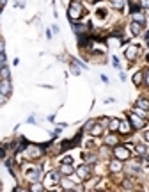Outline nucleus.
<instances>
[{
  "label": "nucleus",
  "instance_id": "nucleus-7",
  "mask_svg": "<svg viewBox=\"0 0 149 192\" xmlns=\"http://www.w3.org/2000/svg\"><path fill=\"white\" fill-rule=\"evenodd\" d=\"M60 173H62V174H71V173H73V167H71V164H62V167H60Z\"/></svg>",
  "mask_w": 149,
  "mask_h": 192
},
{
  "label": "nucleus",
  "instance_id": "nucleus-21",
  "mask_svg": "<svg viewBox=\"0 0 149 192\" xmlns=\"http://www.w3.org/2000/svg\"><path fill=\"white\" fill-rule=\"evenodd\" d=\"M0 158H6V148H0Z\"/></svg>",
  "mask_w": 149,
  "mask_h": 192
},
{
  "label": "nucleus",
  "instance_id": "nucleus-25",
  "mask_svg": "<svg viewBox=\"0 0 149 192\" xmlns=\"http://www.w3.org/2000/svg\"><path fill=\"white\" fill-rule=\"evenodd\" d=\"M142 6L144 7H149V0H142Z\"/></svg>",
  "mask_w": 149,
  "mask_h": 192
},
{
  "label": "nucleus",
  "instance_id": "nucleus-27",
  "mask_svg": "<svg viewBox=\"0 0 149 192\" xmlns=\"http://www.w3.org/2000/svg\"><path fill=\"white\" fill-rule=\"evenodd\" d=\"M115 142H117V141H115L114 137H110V139H108V144H115Z\"/></svg>",
  "mask_w": 149,
  "mask_h": 192
},
{
  "label": "nucleus",
  "instance_id": "nucleus-19",
  "mask_svg": "<svg viewBox=\"0 0 149 192\" xmlns=\"http://www.w3.org/2000/svg\"><path fill=\"white\" fill-rule=\"evenodd\" d=\"M133 82H135V84H140V82H142V73H135V75H133Z\"/></svg>",
  "mask_w": 149,
  "mask_h": 192
},
{
  "label": "nucleus",
  "instance_id": "nucleus-15",
  "mask_svg": "<svg viewBox=\"0 0 149 192\" xmlns=\"http://www.w3.org/2000/svg\"><path fill=\"white\" fill-rule=\"evenodd\" d=\"M110 167H112L114 171H121V167H122V165H121V162H119V158H117V160H114V162L110 164Z\"/></svg>",
  "mask_w": 149,
  "mask_h": 192
},
{
  "label": "nucleus",
  "instance_id": "nucleus-12",
  "mask_svg": "<svg viewBox=\"0 0 149 192\" xmlns=\"http://www.w3.org/2000/svg\"><path fill=\"white\" fill-rule=\"evenodd\" d=\"M119 130L126 134L128 130H130V123H128V121H121V123H119Z\"/></svg>",
  "mask_w": 149,
  "mask_h": 192
},
{
  "label": "nucleus",
  "instance_id": "nucleus-24",
  "mask_svg": "<svg viewBox=\"0 0 149 192\" xmlns=\"http://www.w3.org/2000/svg\"><path fill=\"white\" fill-rule=\"evenodd\" d=\"M4 98H6V94H2V93H0V105H2V103H4V101H6V100H4Z\"/></svg>",
  "mask_w": 149,
  "mask_h": 192
},
{
  "label": "nucleus",
  "instance_id": "nucleus-31",
  "mask_svg": "<svg viewBox=\"0 0 149 192\" xmlns=\"http://www.w3.org/2000/svg\"><path fill=\"white\" fill-rule=\"evenodd\" d=\"M0 4H2V6H4V4H6V0H0Z\"/></svg>",
  "mask_w": 149,
  "mask_h": 192
},
{
  "label": "nucleus",
  "instance_id": "nucleus-30",
  "mask_svg": "<svg viewBox=\"0 0 149 192\" xmlns=\"http://www.w3.org/2000/svg\"><path fill=\"white\" fill-rule=\"evenodd\" d=\"M146 39H147V45H149V32L146 34Z\"/></svg>",
  "mask_w": 149,
  "mask_h": 192
},
{
  "label": "nucleus",
  "instance_id": "nucleus-4",
  "mask_svg": "<svg viewBox=\"0 0 149 192\" xmlns=\"http://www.w3.org/2000/svg\"><path fill=\"white\" fill-rule=\"evenodd\" d=\"M0 93L6 94V96L11 93V82H9L7 78H4V80H2V84H0Z\"/></svg>",
  "mask_w": 149,
  "mask_h": 192
},
{
  "label": "nucleus",
  "instance_id": "nucleus-16",
  "mask_svg": "<svg viewBox=\"0 0 149 192\" xmlns=\"http://www.w3.org/2000/svg\"><path fill=\"white\" fill-rule=\"evenodd\" d=\"M119 123H121L119 119H112L110 121V130H119Z\"/></svg>",
  "mask_w": 149,
  "mask_h": 192
},
{
  "label": "nucleus",
  "instance_id": "nucleus-9",
  "mask_svg": "<svg viewBox=\"0 0 149 192\" xmlns=\"http://www.w3.org/2000/svg\"><path fill=\"white\" fill-rule=\"evenodd\" d=\"M132 32H133L135 36H139V34L142 32V25L137 23V21H133V23H132Z\"/></svg>",
  "mask_w": 149,
  "mask_h": 192
},
{
  "label": "nucleus",
  "instance_id": "nucleus-23",
  "mask_svg": "<svg viewBox=\"0 0 149 192\" xmlns=\"http://www.w3.org/2000/svg\"><path fill=\"white\" fill-rule=\"evenodd\" d=\"M4 48H6V45H4L2 41H0V53H4Z\"/></svg>",
  "mask_w": 149,
  "mask_h": 192
},
{
  "label": "nucleus",
  "instance_id": "nucleus-10",
  "mask_svg": "<svg viewBox=\"0 0 149 192\" xmlns=\"http://www.w3.org/2000/svg\"><path fill=\"white\" fill-rule=\"evenodd\" d=\"M29 178H30V180H39V178H41V171H39V169H32L30 173H29Z\"/></svg>",
  "mask_w": 149,
  "mask_h": 192
},
{
  "label": "nucleus",
  "instance_id": "nucleus-28",
  "mask_svg": "<svg viewBox=\"0 0 149 192\" xmlns=\"http://www.w3.org/2000/svg\"><path fill=\"white\" fill-rule=\"evenodd\" d=\"M146 82H147V85H149V70L146 71Z\"/></svg>",
  "mask_w": 149,
  "mask_h": 192
},
{
  "label": "nucleus",
  "instance_id": "nucleus-2",
  "mask_svg": "<svg viewBox=\"0 0 149 192\" xmlns=\"http://www.w3.org/2000/svg\"><path fill=\"white\" fill-rule=\"evenodd\" d=\"M114 153H115V157H117L119 160H126L128 157H130V151H128L126 146H115Z\"/></svg>",
  "mask_w": 149,
  "mask_h": 192
},
{
  "label": "nucleus",
  "instance_id": "nucleus-22",
  "mask_svg": "<svg viewBox=\"0 0 149 192\" xmlns=\"http://www.w3.org/2000/svg\"><path fill=\"white\" fill-rule=\"evenodd\" d=\"M132 13H139V6H133L132 4Z\"/></svg>",
  "mask_w": 149,
  "mask_h": 192
},
{
  "label": "nucleus",
  "instance_id": "nucleus-8",
  "mask_svg": "<svg viewBox=\"0 0 149 192\" xmlns=\"http://www.w3.org/2000/svg\"><path fill=\"white\" fill-rule=\"evenodd\" d=\"M137 107H139V109L147 110V109H149V101H147V100H144V98H140V100H137Z\"/></svg>",
  "mask_w": 149,
  "mask_h": 192
},
{
  "label": "nucleus",
  "instance_id": "nucleus-14",
  "mask_svg": "<svg viewBox=\"0 0 149 192\" xmlns=\"http://www.w3.org/2000/svg\"><path fill=\"white\" fill-rule=\"evenodd\" d=\"M133 18H135L137 23H140V25L144 23V20H146V18H144V14H140V13H133Z\"/></svg>",
  "mask_w": 149,
  "mask_h": 192
},
{
  "label": "nucleus",
  "instance_id": "nucleus-29",
  "mask_svg": "<svg viewBox=\"0 0 149 192\" xmlns=\"http://www.w3.org/2000/svg\"><path fill=\"white\" fill-rule=\"evenodd\" d=\"M144 137H146V141H149V132H146V135H144Z\"/></svg>",
  "mask_w": 149,
  "mask_h": 192
},
{
  "label": "nucleus",
  "instance_id": "nucleus-11",
  "mask_svg": "<svg viewBox=\"0 0 149 192\" xmlns=\"http://www.w3.org/2000/svg\"><path fill=\"white\" fill-rule=\"evenodd\" d=\"M110 4H112V7H115V9H122V7H124V0H110Z\"/></svg>",
  "mask_w": 149,
  "mask_h": 192
},
{
  "label": "nucleus",
  "instance_id": "nucleus-13",
  "mask_svg": "<svg viewBox=\"0 0 149 192\" xmlns=\"http://www.w3.org/2000/svg\"><path fill=\"white\" fill-rule=\"evenodd\" d=\"M130 119H132L133 126H137V128H142V126H144V121H142V119H137V117H133V116H132Z\"/></svg>",
  "mask_w": 149,
  "mask_h": 192
},
{
  "label": "nucleus",
  "instance_id": "nucleus-6",
  "mask_svg": "<svg viewBox=\"0 0 149 192\" xmlns=\"http://www.w3.org/2000/svg\"><path fill=\"white\" fill-rule=\"evenodd\" d=\"M137 53H139V48H137V46H130V48L126 50V57H128V59H135Z\"/></svg>",
  "mask_w": 149,
  "mask_h": 192
},
{
  "label": "nucleus",
  "instance_id": "nucleus-26",
  "mask_svg": "<svg viewBox=\"0 0 149 192\" xmlns=\"http://www.w3.org/2000/svg\"><path fill=\"white\" fill-rule=\"evenodd\" d=\"M73 160H71V157H68V158H64V164H71Z\"/></svg>",
  "mask_w": 149,
  "mask_h": 192
},
{
  "label": "nucleus",
  "instance_id": "nucleus-20",
  "mask_svg": "<svg viewBox=\"0 0 149 192\" xmlns=\"http://www.w3.org/2000/svg\"><path fill=\"white\" fill-rule=\"evenodd\" d=\"M92 134H94V135H99V134H101V126H99V124L92 128Z\"/></svg>",
  "mask_w": 149,
  "mask_h": 192
},
{
  "label": "nucleus",
  "instance_id": "nucleus-5",
  "mask_svg": "<svg viewBox=\"0 0 149 192\" xmlns=\"http://www.w3.org/2000/svg\"><path fill=\"white\" fill-rule=\"evenodd\" d=\"M78 174H80V178H87V176L91 174V167H89V165H82V167L78 169Z\"/></svg>",
  "mask_w": 149,
  "mask_h": 192
},
{
  "label": "nucleus",
  "instance_id": "nucleus-17",
  "mask_svg": "<svg viewBox=\"0 0 149 192\" xmlns=\"http://www.w3.org/2000/svg\"><path fill=\"white\" fill-rule=\"evenodd\" d=\"M0 73H2V78H7L9 80V70L6 66H0Z\"/></svg>",
  "mask_w": 149,
  "mask_h": 192
},
{
  "label": "nucleus",
  "instance_id": "nucleus-18",
  "mask_svg": "<svg viewBox=\"0 0 149 192\" xmlns=\"http://www.w3.org/2000/svg\"><path fill=\"white\" fill-rule=\"evenodd\" d=\"M137 153H139V155H146V153H147L146 146H137Z\"/></svg>",
  "mask_w": 149,
  "mask_h": 192
},
{
  "label": "nucleus",
  "instance_id": "nucleus-3",
  "mask_svg": "<svg viewBox=\"0 0 149 192\" xmlns=\"http://www.w3.org/2000/svg\"><path fill=\"white\" fill-rule=\"evenodd\" d=\"M59 180H60V176H59V173H55V171H52V173L46 176V185H55V183H59Z\"/></svg>",
  "mask_w": 149,
  "mask_h": 192
},
{
  "label": "nucleus",
  "instance_id": "nucleus-1",
  "mask_svg": "<svg viewBox=\"0 0 149 192\" xmlns=\"http://www.w3.org/2000/svg\"><path fill=\"white\" fill-rule=\"evenodd\" d=\"M82 13H83V7H82V4L78 2V0H73V2L69 4V9H68V14H69V18L75 21V20L82 18Z\"/></svg>",
  "mask_w": 149,
  "mask_h": 192
}]
</instances>
